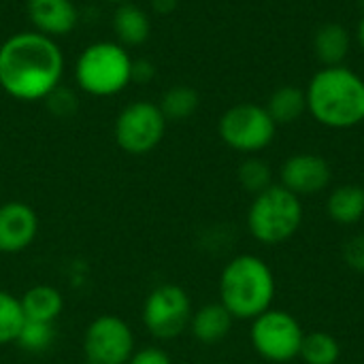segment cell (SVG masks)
<instances>
[{
  "label": "cell",
  "mask_w": 364,
  "mask_h": 364,
  "mask_svg": "<svg viewBox=\"0 0 364 364\" xmlns=\"http://www.w3.org/2000/svg\"><path fill=\"white\" fill-rule=\"evenodd\" d=\"M64 53L36 30L15 32L0 45V87L19 102H45L62 83Z\"/></svg>",
  "instance_id": "cell-1"
},
{
  "label": "cell",
  "mask_w": 364,
  "mask_h": 364,
  "mask_svg": "<svg viewBox=\"0 0 364 364\" xmlns=\"http://www.w3.org/2000/svg\"><path fill=\"white\" fill-rule=\"evenodd\" d=\"M305 96L307 113L324 128L350 130L364 122V79L343 64L320 68Z\"/></svg>",
  "instance_id": "cell-2"
},
{
  "label": "cell",
  "mask_w": 364,
  "mask_h": 364,
  "mask_svg": "<svg viewBox=\"0 0 364 364\" xmlns=\"http://www.w3.org/2000/svg\"><path fill=\"white\" fill-rule=\"evenodd\" d=\"M275 299V275L254 254L235 256L220 273V303L235 320H254L271 309Z\"/></svg>",
  "instance_id": "cell-3"
},
{
  "label": "cell",
  "mask_w": 364,
  "mask_h": 364,
  "mask_svg": "<svg viewBox=\"0 0 364 364\" xmlns=\"http://www.w3.org/2000/svg\"><path fill=\"white\" fill-rule=\"evenodd\" d=\"M134 60L117 41L90 43L75 60L73 77L77 87L94 98H111L132 83Z\"/></svg>",
  "instance_id": "cell-4"
},
{
  "label": "cell",
  "mask_w": 364,
  "mask_h": 364,
  "mask_svg": "<svg viewBox=\"0 0 364 364\" xmlns=\"http://www.w3.org/2000/svg\"><path fill=\"white\" fill-rule=\"evenodd\" d=\"M247 230L262 245H279L292 239L303 224V203L284 186H271L252 198Z\"/></svg>",
  "instance_id": "cell-5"
},
{
  "label": "cell",
  "mask_w": 364,
  "mask_h": 364,
  "mask_svg": "<svg viewBox=\"0 0 364 364\" xmlns=\"http://www.w3.org/2000/svg\"><path fill=\"white\" fill-rule=\"evenodd\" d=\"M218 134L232 151L256 156L273 143L277 124L269 115L267 107L256 102H239L222 113Z\"/></svg>",
  "instance_id": "cell-6"
},
{
  "label": "cell",
  "mask_w": 364,
  "mask_h": 364,
  "mask_svg": "<svg viewBox=\"0 0 364 364\" xmlns=\"http://www.w3.org/2000/svg\"><path fill=\"white\" fill-rule=\"evenodd\" d=\"M166 117L151 100H134L126 105L113 124V139L128 156L151 154L166 134Z\"/></svg>",
  "instance_id": "cell-7"
},
{
  "label": "cell",
  "mask_w": 364,
  "mask_h": 364,
  "mask_svg": "<svg viewBox=\"0 0 364 364\" xmlns=\"http://www.w3.org/2000/svg\"><path fill=\"white\" fill-rule=\"evenodd\" d=\"M190 294L177 284L156 286L143 303V326L158 341H173L190 328L192 320Z\"/></svg>",
  "instance_id": "cell-8"
},
{
  "label": "cell",
  "mask_w": 364,
  "mask_h": 364,
  "mask_svg": "<svg viewBox=\"0 0 364 364\" xmlns=\"http://www.w3.org/2000/svg\"><path fill=\"white\" fill-rule=\"evenodd\" d=\"M301 322L284 309H267L252 320L250 341L256 354L269 363H290L299 358L303 343Z\"/></svg>",
  "instance_id": "cell-9"
},
{
  "label": "cell",
  "mask_w": 364,
  "mask_h": 364,
  "mask_svg": "<svg viewBox=\"0 0 364 364\" xmlns=\"http://www.w3.org/2000/svg\"><path fill=\"white\" fill-rule=\"evenodd\" d=\"M83 364H126L136 350L132 326L113 314L94 318L83 333Z\"/></svg>",
  "instance_id": "cell-10"
},
{
  "label": "cell",
  "mask_w": 364,
  "mask_h": 364,
  "mask_svg": "<svg viewBox=\"0 0 364 364\" xmlns=\"http://www.w3.org/2000/svg\"><path fill=\"white\" fill-rule=\"evenodd\" d=\"M279 177H282L279 186H284L286 190L303 198V196H314V194L324 192L331 186L333 168L326 158L303 151V154L290 156L284 162Z\"/></svg>",
  "instance_id": "cell-11"
},
{
  "label": "cell",
  "mask_w": 364,
  "mask_h": 364,
  "mask_svg": "<svg viewBox=\"0 0 364 364\" xmlns=\"http://www.w3.org/2000/svg\"><path fill=\"white\" fill-rule=\"evenodd\" d=\"M38 215L34 207L21 200L0 205V254L26 252L38 235Z\"/></svg>",
  "instance_id": "cell-12"
},
{
  "label": "cell",
  "mask_w": 364,
  "mask_h": 364,
  "mask_svg": "<svg viewBox=\"0 0 364 364\" xmlns=\"http://www.w3.org/2000/svg\"><path fill=\"white\" fill-rule=\"evenodd\" d=\"M26 15L32 30L49 36H68L79 23V11L73 0H26Z\"/></svg>",
  "instance_id": "cell-13"
},
{
  "label": "cell",
  "mask_w": 364,
  "mask_h": 364,
  "mask_svg": "<svg viewBox=\"0 0 364 364\" xmlns=\"http://www.w3.org/2000/svg\"><path fill=\"white\" fill-rule=\"evenodd\" d=\"M111 30L115 34V41L126 49L141 47L151 36V17L143 6L126 2L115 6L111 17Z\"/></svg>",
  "instance_id": "cell-14"
},
{
  "label": "cell",
  "mask_w": 364,
  "mask_h": 364,
  "mask_svg": "<svg viewBox=\"0 0 364 364\" xmlns=\"http://www.w3.org/2000/svg\"><path fill=\"white\" fill-rule=\"evenodd\" d=\"M21 311L28 322H45L55 324L64 311V296L58 288L49 284H38L28 288L21 296Z\"/></svg>",
  "instance_id": "cell-15"
},
{
  "label": "cell",
  "mask_w": 364,
  "mask_h": 364,
  "mask_svg": "<svg viewBox=\"0 0 364 364\" xmlns=\"http://www.w3.org/2000/svg\"><path fill=\"white\" fill-rule=\"evenodd\" d=\"M232 322H235V318L228 314V309L222 303H209V305L198 307L192 314L188 331L192 333V337L198 343L213 346V343H220L222 339L228 337Z\"/></svg>",
  "instance_id": "cell-16"
},
{
  "label": "cell",
  "mask_w": 364,
  "mask_h": 364,
  "mask_svg": "<svg viewBox=\"0 0 364 364\" xmlns=\"http://www.w3.org/2000/svg\"><path fill=\"white\" fill-rule=\"evenodd\" d=\"M352 38L346 26L328 21L314 34V53L324 66H341L350 55Z\"/></svg>",
  "instance_id": "cell-17"
},
{
  "label": "cell",
  "mask_w": 364,
  "mask_h": 364,
  "mask_svg": "<svg viewBox=\"0 0 364 364\" xmlns=\"http://www.w3.org/2000/svg\"><path fill=\"white\" fill-rule=\"evenodd\" d=\"M326 213L341 226H354L364 218V188L356 183L337 186L326 198Z\"/></svg>",
  "instance_id": "cell-18"
},
{
  "label": "cell",
  "mask_w": 364,
  "mask_h": 364,
  "mask_svg": "<svg viewBox=\"0 0 364 364\" xmlns=\"http://www.w3.org/2000/svg\"><path fill=\"white\" fill-rule=\"evenodd\" d=\"M267 111L273 117L277 126H288L301 119L307 113V96L305 90L296 85H282L277 87L269 100H267Z\"/></svg>",
  "instance_id": "cell-19"
},
{
  "label": "cell",
  "mask_w": 364,
  "mask_h": 364,
  "mask_svg": "<svg viewBox=\"0 0 364 364\" xmlns=\"http://www.w3.org/2000/svg\"><path fill=\"white\" fill-rule=\"evenodd\" d=\"M198 105H200V96L190 85H173V87H168L162 94L160 102H158V107L164 113L166 122L190 119L198 111Z\"/></svg>",
  "instance_id": "cell-20"
},
{
  "label": "cell",
  "mask_w": 364,
  "mask_h": 364,
  "mask_svg": "<svg viewBox=\"0 0 364 364\" xmlns=\"http://www.w3.org/2000/svg\"><path fill=\"white\" fill-rule=\"evenodd\" d=\"M299 358L305 364H337L341 358V346L324 331L307 333L303 337Z\"/></svg>",
  "instance_id": "cell-21"
},
{
  "label": "cell",
  "mask_w": 364,
  "mask_h": 364,
  "mask_svg": "<svg viewBox=\"0 0 364 364\" xmlns=\"http://www.w3.org/2000/svg\"><path fill=\"white\" fill-rule=\"evenodd\" d=\"M58 339V331L55 324H45V322H23L19 337L15 341V346L28 354H45L53 348Z\"/></svg>",
  "instance_id": "cell-22"
},
{
  "label": "cell",
  "mask_w": 364,
  "mask_h": 364,
  "mask_svg": "<svg viewBox=\"0 0 364 364\" xmlns=\"http://www.w3.org/2000/svg\"><path fill=\"white\" fill-rule=\"evenodd\" d=\"M26 318L21 311L19 296L0 288V346H11L17 341Z\"/></svg>",
  "instance_id": "cell-23"
},
{
  "label": "cell",
  "mask_w": 364,
  "mask_h": 364,
  "mask_svg": "<svg viewBox=\"0 0 364 364\" xmlns=\"http://www.w3.org/2000/svg\"><path fill=\"white\" fill-rule=\"evenodd\" d=\"M237 179L241 183V188L250 194H260L267 188L273 186V171L269 166V162H264L258 156H247L237 171Z\"/></svg>",
  "instance_id": "cell-24"
},
{
  "label": "cell",
  "mask_w": 364,
  "mask_h": 364,
  "mask_svg": "<svg viewBox=\"0 0 364 364\" xmlns=\"http://www.w3.org/2000/svg\"><path fill=\"white\" fill-rule=\"evenodd\" d=\"M343 262H346L352 271L363 273L364 275V232L354 235V237L343 245Z\"/></svg>",
  "instance_id": "cell-25"
},
{
  "label": "cell",
  "mask_w": 364,
  "mask_h": 364,
  "mask_svg": "<svg viewBox=\"0 0 364 364\" xmlns=\"http://www.w3.org/2000/svg\"><path fill=\"white\" fill-rule=\"evenodd\" d=\"M45 102H47V107H49V111L55 113L58 117H68V115H73L75 109H77L75 96H73L70 92H64L62 85H60Z\"/></svg>",
  "instance_id": "cell-26"
},
{
  "label": "cell",
  "mask_w": 364,
  "mask_h": 364,
  "mask_svg": "<svg viewBox=\"0 0 364 364\" xmlns=\"http://www.w3.org/2000/svg\"><path fill=\"white\" fill-rule=\"evenodd\" d=\"M126 364H173V358L162 348L147 346V348L134 350V354L130 356V360Z\"/></svg>",
  "instance_id": "cell-27"
},
{
  "label": "cell",
  "mask_w": 364,
  "mask_h": 364,
  "mask_svg": "<svg viewBox=\"0 0 364 364\" xmlns=\"http://www.w3.org/2000/svg\"><path fill=\"white\" fill-rule=\"evenodd\" d=\"M156 75V68L149 60H134V66H132V81L136 83H147L151 77Z\"/></svg>",
  "instance_id": "cell-28"
},
{
  "label": "cell",
  "mask_w": 364,
  "mask_h": 364,
  "mask_svg": "<svg viewBox=\"0 0 364 364\" xmlns=\"http://www.w3.org/2000/svg\"><path fill=\"white\" fill-rule=\"evenodd\" d=\"M151 4V11L158 13V15H168L177 9L179 0H149Z\"/></svg>",
  "instance_id": "cell-29"
},
{
  "label": "cell",
  "mask_w": 364,
  "mask_h": 364,
  "mask_svg": "<svg viewBox=\"0 0 364 364\" xmlns=\"http://www.w3.org/2000/svg\"><path fill=\"white\" fill-rule=\"evenodd\" d=\"M356 41H358L360 49L364 51V15L360 17V21H358V28H356Z\"/></svg>",
  "instance_id": "cell-30"
},
{
  "label": "cell",
  "mask_w": 364,
  "mask_h": 364,
  "mask_svg": "<svg viewBox=\"0 0 364 364\" xmlns=\"http://www.w3.org/2000/svg\"><path fill=\"white\" fill-rule=\"evenodd\" d=\"M105 2H109V4H115V6H119V4H126V2H132V0H105Z\"/></svg>",
  "instance_id": "cell-31"
},
{
  "label": "cell",
  "mask_w": 364,
  "mask_h": 364,
  "mask_svg": "<svg viewBox=\"0 0 364 364\" xmlns=\"http://www.w3.org/2000/svg\"><path fill=\"white\" fill-rule=\"evenodd\" d=\"M358 2H360V6H363V9H364V0H358Z\"/></svg>",
  "instance_id": "cell-32"
}]
</instances>
